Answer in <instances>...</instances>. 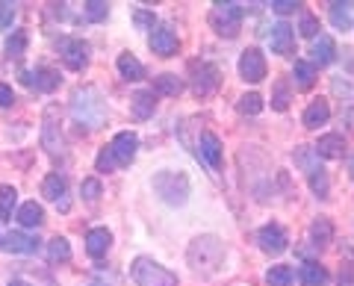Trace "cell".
Returning <instances> with one entry per match:
<instances>
[{"label":"cell","mask_w":354,"mask_h":286,"mask_svg":"<svg viewBox=\"0 0 354 286\" xmlns=\"http://www.w3.org/2000/svg\"><path fill=\"white\" fill-rule=\"evenodd\" d=\"M71 109H74V118L92 130L101 127L106 118V104L97 89H77L71 97Z\"/></svg>","instance_id":"cell-1"},{"label":"cell","mask_w":354,"mask_h":286,"mask_svg":"<svg viewBox=\"0 0 354 286\" xmlns=\"http://www.w3.org/2000/svg\"><path fill=\"white\" fill-rule=\"evenodd\" d=\"M225 260V245L218 236H198L189 245V266L195 271H216Z\"/></svg>","instance_id":"cell-2"},{"label":"cell","mask_w":354,"mask_h":286,"mask_svg":"<svg viewBox=\"0 0 354 286\" xmlns=\"http://www.w3.org/2000/svg\"><path fill=\"white\" fill-rule=\"evenodd\" d=\"M153 192H157L165 204L183 207L189 198V178L183 171H157L153 174Z\"/></svg>","instance_id":"cell-3"},{"label":"cell","mask_w":354,"mask_h":286,"mask_svg":"<svg viewBox=\"0 0 354 286\" xmlns=\"http://www.w3.org/2000/svg\"><path fill=\"white\" fill-rule=\"evenodd\" d=\"M130 274L133 280L139 286H177V274L169 271L165 266H160L157 260L151 257H136L130 266Z\"/></svg>","instance_id":"cell-4"},{"label":"cell","mask_w":354,"mask_h":286,"mask_svg":"<svg viewBox=\"0 0 354 286\" xmlns=\"http://www.w3.org/2000/svg\"><path fill=\"white\" fill-rule=\"evenodd\" d=\"M242 18H245V9L239 3H216L213 12H209V27H213L218 36L234 39V36H239Z\"/></svg>","instance_id":"cell-5"},{"label":"cell","mask_w":354,"mask_h":286,"mask_svg":"<svg viewBox=\"0 0 354 286\" xmlns=\"http://www.w3.org/2000/svg\"><path fill=\"white\" fill-rule=\"evenodd\" d=\"M148 45L157 57H171V53H177V48H180V39H177V30L171 24H160L151 30Z\"/></svg>","instance_id":"cell-6"},{"label":"cell","mask_w":354,"mask_h":286,"mask_svg":"<svg viewBox=\"0 0 354 286\" xmlns=\"http://www.w3.org/2000/svg\"><path fill=\"white\" fill-rule=\"evenodd\" d=\"M192 89H195V95L198 97H207V95H213L216 89H218V68L216 65H209V62H195L192 65Z\"/></svg>","instance_id":"cell-7"},{"label":"cell","mask_w":354,"mask_h":286,"mask_svg":"<svg viewBox=\"0 0 354 286\" xmlns=\"http://www.w3.org/2000/svg\"><path fill=\"white\" fill-rule=\"evenodd\" d=\"M239 74H242V80H248V83L266 80V57L260 48H248L239 57Z\"/></svg>","instance_id":"cell-8"},{"label":"cell","mask_w":354,"mask_h":286,"mask_svg":"<svg viewBox=\"0 0 354 286\" xmlns=\"http://www.w3.org/2000/svg\"><path fill=\"white\" fill-rule=\"evenodd\" d=\"M59 53L71 71H83L88 65V45L83 39H59Z\"/></svg>","instance_id":"cell-9"},{"label":"cell","mask_w":354,"mask_h":286,"mask_svg":"<svg viewBox=\"0 0 354 286\" xmlns=\"http://www.w3.org/2000/svg\"><path fill=\"white\" fill-rule=\"evenodd\" d=\"M257 242H260V248L266 251V254H272V257H278L286 251V245H290V239H286V230L281 225H266L257 230Z\"/></svg>","instance_id":"cell-10"},{"label":"cell","mask_w":354,"mask_h":286,"mask_svg":"<svg viewBox=\"0 0 354 286\" xmlns=\"http://www.w3.org/2000/svg\"><path fill=\"white\" fill-rule=\"evenodd\" d=\"M41 145L53 157L62 151V133H59V121H57V109L53 106L44 113V121H41Z\"/></svg>","instance_id":"cell-11"},{"label":"cell","mask_w":354,"mask_h":286,"mask_svg":"<svg viewBox=\"0 0 354 286\" xmlns=\"http://www.w3.org/2000/svg\"><path fill=\"white\" fill-rule=\"evenodd\" d=\"M21 80H24V86H30V89H39V92H53L59 89V71L57 68H36V71H24L21 74Z\"/></svg>","instance_id":"cell-12"},{"label":"cell","mask_w":354,"mask_h":286,"mask_svg":"<svg viewBox=\"0 0 354 286\" xmlns=\"http://www.w3.org/2000/svg\"><path fill=\"white\" fill-rule=\"evenodd\" d=\"M136 148H139V139H136V133H130V130L118 133L113 142H109V151H113L118 166H130L133 157H136Z\"/></svg>","instance_id":"cell-13"},{"label":"cell","mask_w":354,"mask_h":286,"mask_svg":"<svg viewBox=\"0 0 354 286\" xmlns=\"http://www.w3.org/2000/svg\"><path fill=\"white\" fill-rule=\"evenodd\" d=\"M269 45L278 57H290V53L295 50V30L286 24V21H278L269 32Z\"/></svg>","instance_id":"cell-14"},{"label":"cell","mask_w":354,"mask_h":286,"mask_svg":"<svg viewBox=\"0 0 354 286\" xmlns=\"http://www.w3.org/2000/svg\"><path fill=\"white\" fill-rule=\"evenodd\" d=\"M3 248L9 254H36L39 251V239L24 233V230H9L3 236Z\"/></svg>","instance_id":"cell-15"},{"label":"cell","mask_w":354,"mask_h":286,"mask_svg":"<svg viewBox=\"0 0 354 286\" xmlns=\"http://www.w3.org/2000/svg\"><path fill=\"white\" fill-rule=\"evenodd\" d=\"M109 245H113V233H109L106 227H95V230H88V236H86V251H88V257H95V260L106 257Z\"/></svg>","instance_id":"cell-16"},{"label":"cell","mask_w":354,"mask_h":286,"mask_svg":"<svg viewBox=\"0 0 354 286\" xmlns=\"http://www.w3.org/2000/svg\"><path fill=\"white\" fill-rule=\"evenodd\" d=\"M310 57H313V65H316V68H325V65H330V62H334V57H337L334 39H330V36H319V39H313Z\"/></svg>","instance_id":"cell-17"},{"label":"cell","mask_w":354,"mask_h":286,"mask_svg":"<svg viewBox=\"0 0 354 286\" xmlns=\"http://www.w3.org/2000/svg\"><path fill=\"white\" fill-rule=\"evenodd\" d=\"M198 157H201L209 169H221V142L216 133H204L201 145H198Z\"/></svg>","instance_id":"cell-18"},{"label":"cell","mask_w":354,"mask_h":286,"mask_svg":"<svg viewBox=\"0 0 354 286\" xmlns=\"http://www.w3.org/2000/svg\"><path fill=\"white\" fill-rule=\"evenodd\" d=\"M153 106H157V97H153L151 89H139L136 95H133V101H130V113L136 121H145L153 115Z\"/></svg>","instance_id":"cell-19"},{"label":"cell","mask_w":354,"mask_h":286,"mask_svg":"<svg viewBox=\"0 0 354 286\" xmlns=\"http://www.w3.org/2000/svg\"><path fill=\"white\" fill-rule=\"evenodd\" d=\"M328 118H330V106H328V101H322V97H316V101L310 104V106L304 109V115H301L304 127H310V130L328 124Z\"/></svg>","instance_id":"cell-20"},{"label":"cell","mask_w":354,"mask_h":286,"mask_svg":"<svg viewBox=\"0 0 354 286\" xmlns=\"http://www.w3.org/2000/svg\"><path fill=\"white\" fill-rule=\"evenodd\" d=\"M342 151H346V139H342L339 133H325V136H319V142H316V153L319 157H325V160L342 157Z\"/></svg>","instance_id":"cell-21"},{"label":"cell","mask_w":354,"mask_h":286,"mask_svg":"<svg viewBox=\"0 0 354 286\" xmlns=\"http://www.w3.org/2000/svg\"><path fill=\"white\" fill-rule=\"evenodd\" d=\"M330 280V274L325 266H319V263H304L301 269H298V283L301 286H325Z\"/></svg>","instance_id":"cell-22"},{"label":"cell","mask_w":354,"mask_h":286,"mask_svg":"<svg viewBox=\"0 0 354 286\" xmlns=\"http://www.w3.org/2000/svg\"><path fill=\"white\" fill-rule=\"evenodd\" d=\"M118 74L124 77V80H130V83H136V80H142L145 77V65H142L133 53H121L118 57Z\"/></svg>","instance_id":"cell-23"},{"label":"cell","mask_w":354,"mask_h":286,"mask_svg":"<svg viewBox=\"0 0 354 286\" xmlns=\"http://www.w3.org/2000/svg\"><path fill=\"white\" fill-rule=\"evenodd\" d=\"M41 192H44V198H48V201H62L65 198V192H68V180L62 178V174H48V178H44V183H41Z\"/></svg>","instance_id":"cell-24"},{"label":"cell","mask_w":354,"mask_h":286,"mask_svg":"<svg viewBox=\"0 0 354 286\" xmlns=\"http://www.w3.org/2000/svg\"><path fill=\"white\" fill-rule=\"evenodd\" d=\"M18 225H21V227H41V225H44V210H41L36 201L21 204V210H18Z\"/></svg>","instance_id":"cell-25"},{"label":"cell","mask_w":354,"mask_h":286,"mask_svg":"<svg viewBox=\"0 0 354 286\" xmlns=\"http://www.w3.org/2000/svg\"><path fill=\"white\" fill-rule=\"evenodd\" d=\"M292 77H295V86H298V89H310V86L316 83V65L307 62V59H295Z\"/></svg>","instance_id":"cell-26"},{"label":"cell","mask_w":354,"mask_h":286,"mask_svg":"<svg viewBox=\"0 0 354 286\" xmlns=\"http://www.w3.org/2000/svg\"><path fill=\"white\" fill-rule=\"evenodd\" d=\"M153 89H157L160 95H165V97H177L183 92V80L177 74H160L157 80H153Z\"/></svg>","instance_id":"cell-27"},{"label":"cell","mask_w":354,"mask_h":286,"mask_svg":"<svg viewBox=\"0 0 354 286\" xmlns=\"http://www.w3.org/2000/svg\"><path fill=\"white\" fill-rule=\"evenodd\" d=\"M266 280H269V286H292L295 271L290 266H272L269 271H266Z\"/></svg>","instance_id":"cell-28"},{"label":"cell","mask_w":354,"mask_h":286,"mask_svg":"<svg viewBox=\"0 0 354 286\" xmlns=\"http://www.w3.org/2000/svg\"><path fill=\"white\" fill-rule=\"evenodd\" d=\"M328 9H330V24L346 32V30L351 27V12H348L351 3H330Z\"/></svg>","instance_id":"cell-29"},{"label":"cell","mask_w":354,"mask_h":286,"mask_svg":"<svg viewBox=\"0 0 354 286\" xmlns=\"http://www.w3.org/2000/svg\"><path fill=\"white\" fill-rule=\"evenodd\" d=\"M310 236H313L316 248H325L328 242H330V236H334V227H330L328 218H316L313 227H310Z\"/></svg>","instance_id":"cell-30"},{"label":"cell","mask_w":354,"mask_h":286,"mask_svg":"<svg viewBox=\"0 0 354 286\" xmlns=\"http://www.w3.org/2000/svg\"><path fill=\"white\" fill-rule=\"evenodd\" d=\"M48 257H50L53 263L71 260V245H68V239H65V236H53L50 245H48Z\"/></svg>","instance_id":"cell-31"},{"label":"cell","mask_w":354,"mask_h":286,"mask_svg":"<svg viewBox=\"0 0 354 286\" xmlns=\"http://www.w3.org/2000/svg\"><path fill=\"white\" fill-rule=\"evenodd\" d=\"M15 201H18L15 186H0V218H3V222H9V218H12Z\"/></svg>","instance_id":"cell-32"},{"label":"cell","mask_w":354,"mask_h":286,"mask_svg":"<svg viewBox=\"0 0 354 286\" xmlns=\"http://www.w3.org/2000/svg\"><path fill=\"white\" fill-rule=\"evenodd\" d=\"M24 50H27V32L24 30H15L12 36L6 39V53L12 59H21V57H24Z\"/></svg>","instance_id":"cell-33"},{"label":"cell","mask_w":354,"mask_h":286,"mask_svg":"<svg viewBox=\"0 0 354 286\" xmlns=\"http://www.w3.org/2000/svg\"><path fill=\"white\" fill-rule=\"evenodd\" d=\"M263 109V97L257 92H248V95H242L239 97V113H245V115H257Z\"/></svg>","instance_id":"cell-34"},{"label":"cell","mask_w":354,"mask_h":286,"mask_svg":"<svg viewBox=\"0 0 354 286\" xmlns=\"http://www.w3.org/2000/svg\"><path fill=\"white\" fill-rule=\"evenodd\" d=\"M310 189H313L319 198H328V171L325 169H316V171H310Z\"/></svg>","instance_id":"cell-35"},{"label":"cell","mask_w":354,"mask_h":286,"mask_svg":"<svg viewBox=\"0 0 354 286\" xmlns=\"http://www.w3.org/2000/svg\"><path fill=\"white\" fill-rule=\"evenodd\" d=\"M272 106H274V109H281V113H283L286 106H290V86H286L283 80L274 83V97H272Z\"/></svg>","instance_id":"cell-36"},{"label":"cell","mask_w":354,"mask_h":286,"mask_svg":"<svg viewBox=\"0 0 354 286\" xmlns=\"http://www.w3.org/2000/svg\"><path fill=\"white\" fill-rule=\"evenodd\" d=\"M298 32H301L304 39H319V32H322V30H319V21L313 15L304 12L301 15V24H298Z\"/></svg>","instance_id":"cell-37"},{"label":"cell","mask_w":354,"mask_h":286,"mask_svg":"<svg viewBox=\"0 0 354 286\" xmlns=\"http://www.w3.org/2000/svg\"><path fill=\"white\" fill-rule=\"evenodd\" d=\"M106 12H109V6L101 3V0H88V3L83 6V15H86L88 21H104Z\"/></svg>","instance_id":"cell-38"},{"label":"cell","mask_w":354,"mask_h":286,"mask_svg":"<svg viewBox=\"0 0 354 286\" xmlns=\"http://www.w3.org/2000/svg\"><path fill=\"white\" fill-rule=\"evenodd\" d=\"M115 166H118V162H115V157H113V151H109V145L101 148V153H97V160H95V169L101 171V174H109Z\"/></svg>","instance_id":"cell-39"},{"label":"cell","mask_w":354,"mask_h":286,"mask_svg":"<svg viewBox=\"0 0 354 286\" xmlns=\"http://www.w3.org/2000/svg\"><path fill=\"white\" fill-rule=\"evenodd\" d=\"M101 192H104V186H101V180H97V178H86L83 186H80V195L86 198V201H97Z\"/></svg>","instance_id":"cell-40"},{"label":"cell","mask_w":354,"mask_h":286,"mask_svg":"<svg viewBox=\"0 0 354 286\" xmlns=\"http://www.w3.org/2000/svg\"><path fill=\"white\" fill-rule=\"evenodd\" d=\"M15 21V3H9V0H0V30L12 27Z\"/></svg>","instance_id":"cell-41"},{"label":"cell","mask_w":354,"mask_h":286,"mask_svg":"<svg viewBox=\"0 0 354 286\" xmlns=\"http://www.w3.org/2000/svg\"><path fill=\"white\" fill-rule=\"evenodd\" d=\"M272 9L278 15H290V12H295V9H301V3H295V0H274Z\"/></svg>","instance_id":"cell-42"},{"label":"cell","mask_w":354,"mask_h":286,"mask_svg":"<svg viewBox=\"0 0 354 286\" xmlns=\"http://www.w3.org/2000/svg\"><path fill=\"white\" fill-rule=\"evenodd\" d=\"M330 89H334V95H339V97H346V95H351V97H354V86H348L346 80H342V77H334Z\"/></svg>","instance_id":"cell-43"},{"label":"cell","mask_w":354,"mask_h":286,"mask_svg":"<svg viewBox=\"0 0 354 286\" xmlns=\"http://www.w3.org/2000/svg\"><path fill=\"white\" fill-rule=\"evenodd\" d=\"M136 24L142 30H153V12H145V9H136Z\"/></svg>","instance_id":"cell-44"},{"label":"cell","mask_w":354,"mask_h":286,"mask_svg":"<svg viewBox=\"0 0 354 286\" xmlns=\"http://www.w3.org/2000/svg\"><path fill=\"white\" fill-rule=\"evenodd\" d=\"M12 101H15L12 89H9V86H3V83H0V106H12Z\"/></svg>","instance_id":"cell-45"},{"label":"cell","mask_w":354,"mask_h":286,"mask_svg":"<svg viewBox=\"0 0 354 286\" xmlns=\"http://www.w3.org/2000/svg\"><path fill=\"white\" fill-rule=\"evenodd\" d=\"M339 286H354V269H342V274H339Z\"/></svg>","instance_id":"cell-46"},{"label":"cell","mask_w":354,"mask_h":286,"mask_svg":"<svg viewBox=\"0 0 354 286\" xmlns=\"http://www.w3.org/2000/svg\"><path fill=\"white\" fill-rule=\"evenodd\" d=\"M9 286H30V283H27V280H12Z\"/></svg>","instance_id":"cell-47"},{"label":"cell","mask_w":354,"mask_h":286,"mask_svg":"<svg viewBox=\"0 0 354 286\" xmlns=\"http://www.w3.org/2000/svg\"><path fill=\"white\" fill-rule=\"evenodd\" d=\"M348 171H351V178H354V157H351V162H348Z\"/></svg>","instance_id":"cell-48"}]
</instances>
